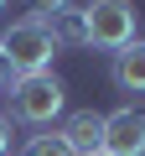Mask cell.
<instances>
[{
	"label": "cell",
	"instance_id": "cell-4",
	"mask_svg": "<svg viewBox=\"0 0 145 156\" xmlns=\"http://www.w3.org/2000/svg\"><path fill=\"white\" fill-rule=\"evenodd\" d=\"M104 156H145V109L124 104L104 115Z\"/></svg>",
	"mask_w": 145,
	"mask_h": 156
},
{
	"label": "cell",
	"instance_id": "cell-14",
	"mask_svg": "<svg viewBox=\"0 0 145 156\" xmlns=\"http://www.w3.org/2000/svg\"><path fill=\"white\" fill-rule=\"evenodd\" d=\"M99 156H104V151H99Z\"/></svg>",
	"mask_w": 145,
	"mask_h": 156
},
{
	"label": "cell",
	"instance_id": "cell-2",
	"mask_svg": "<svg viewBox=\"0 0 145 156\" xmlns=\"http://www.w3.org/2000/svg\"><path fill=\"white\" fill-rule=\"evenodd\" d=\"M0 52H5V62L21 78V73H47L52 57H57V42H52L47 21H31L26 16V21H11L5 31H0Z\"/></svg>",
	"mask_w": 145,
	"mask_h": 156
},
{
	"label": "cell",
	"instance_id": "cell-10",
	"mask_svg": "<svg viewBox=\"0 0 145 156\" xmlns=\"http://www.w3.org/2000/svg\"><path fill=\"white\" fill-rule=\"evenodd\" d=\"M0 156H16V125H11V115H0Z\"/></svg>",
	"mask_w": 145,
	"mask_h": 156
},
{
	"label": "cell",
	"instance_id": "cell-3",
	"mask_svg": "<svg viewBox=\"0 0 145 156\" xmlns=\"http://www.w3.org/2000/svg\"><path fill=\"white\" fill-rule=\"evenodd\" d=\"M83 26H88V47L119 52L135 42V5L130 0H88L83 5Z\"/></svg>",
	"mask_w": 145,
	"mask_h": 156
},
{
	"label": "cell",
	"instance_id": "cell-5",
	"mask_svg": "<svg viewBox=\"0 0 145 156\" xmlns=\"http://www.w3.org/2000/svg\"><path fill=\"white\" fill-rule=\"evenodd\" d=\"M57 135L67 140L72 156H99V151H104V115H99V109H72Z\"/></svg>",
	"mask_w": 145,
	"mask_h": 156
},
{
	"label": "cell",
	"instance_id": "cell-13",
	"mask_svg": "<svg viewBox=\"0 0 145 156\" xmlns=\"http://www.w3.org/2000/svg\"><path fill=\"white\" fill-rule=\"evenodd\" d=\"M0 115H5V109H0Z\"/></svg>",
	"mask_w": 145,
	"mask_h": 156
},
{
	"label": "cell",
	"instance_id": "cell-1",
	"mask_svg": "<svg viewBox=\"0 0 145 156\" xmlns=\"http://www.w3.org/2000/svg\"><path fill=\"white\" fill-rule=\"evenodd\" d=\"M11 109L21 125H52L62 109H67V89L62 78L47 68V73H21L11 83Z\"/></svg>",
	"mask_w": 145,
	"mask_h": 156
},
{
	"label": "cell",
	"instance_id": "cell-12",
	"mask_svg": "<svg viewBox=\"0 0 145 156\" xmlns=\"http://www.w3.org/2000/svg\"><path fill=\"white\" fill-rule=\"evenodd\" d=\"M5 5H11V0H0V11H5Z\"/></svg>",
	"mask_w": 145,
	"mask_h": 156
},
{
	"label": "cell",
	"instance_id": "cell-9",
	"mask_svg": "<svg viewBox=\"0 0 145 156\" xmlns=\"http://www.w3.org/2000/svg\"><path fill=\"white\" fill-rule=\"evenodd\" d=\"M21 5L31 11V21H52L57 11H67V5H72V0H21Z\"/></svg>",
	"mask_w": 145,
	"mask_h": 156
},
{
	"label": "cell",
	"instance_id": "cell-6",
	"mask_svg": "<svg viewBox=\"0 0 145 156\" xmlns=\"http://www.w3.org/2000/svg\"><path fill=\"white\" fill-rule=\"evenodd\" d=\"M109 78H114V89H119V94H145V42H140V37H135L130 47L114 52Z\"/></svg>",
	"mask_w": 145,
	"mask_h": 156
},
{
	"label": "cell",
	"instance_id": "cell-7",
	"mask_svg": "<svg viewBox=\"0 0 145 156\" xmlns=\"http://www.w3.org/2000/svg\"><path fill=\"white\" fill-rule=\"evenodd\" d=\"M47 31H52V42H57V52H62V47H88L83 5H67V11H57V16L47 21Z\"/></svg>",
	"mask_w": 145,
	"mask_h": 156
},
{
	"label": "cell",
	"instance_id": "cell-8",
	"mask_svg": "<svg viewBox=\"0 0 145 156\" xmlns=\"http://www.w3.org/2000/svg\"><path fill=\"white\" fill-rule=\"evenodd\" d=\"M21 156H72V151H67V140H62L57 130H42V135H31V140H26V151H21Z\"/></svg>",
	"mask_w": 145,
	"mask_h": 156
},
{
	"label": "cell",
	"instance_id": "cell-11",
	"mask_svg": "<svg viewBox=\"0 0 145 156\" xmlns=\"http://www.w3.org/2000/svg\"><path fill=\"white\" fill-rule=\"evenodd\" d=\"M11 83H16V68L5 62V52H0V94H11Z\"/></svg>",
	"mask_w": 145,
	"mask_h": 156
}]
</instances>
